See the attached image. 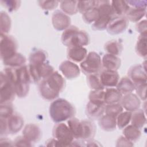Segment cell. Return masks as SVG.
Here are the masks:
<instances>
[{
	"label": "cell",
	"mask_w": 147,
	"mask_h": 147,
	"mask_svg": "<svg viewBox=\"0 0 147 147\" xmlns=\"http://www.w3.org/2000/svg\"><path fill=\"white\" fill-rule=\"evenodd\" d=\"M48 55L45 51L42 49L33 51L29 57V64L36 65L47 62Z\"/></svg>",
	"instance_id": "30"
},
{
	"label": "cell",
	"mask_w": 147,
	"mask_h": 147,
	"mask_svg": "<svg viewBox=\"0 0 147 147\" xmlns=\"http://www.w3.org/2000/svg\"><path fill=\"white\" fill-rule=\"evenodd\" d=\"M52 23L56 30L62 31L71 26V19L67 14L57 10L52 14Z\"/></svg>",
	"instance_id": "11"
},
{
	"label": "cell",
	"mask_w": 147,
	"mask_h": 147,
	"mask_svg": "<svg viewBox=\"0 0 147 147\" xmlns=\"http://www.w3.org/2000/svg\"><path fill=\"white\" fill-rule=\"evenodd\" d=\"M117 146H133V142L127 139L123 136H120L117 141L116 144Z\"/></svg>",
	"instance_id": "51"
},
{
	"label": "cell",
	"mask_w": 147,
	"mask_h": 147,
	"mask_svg": "<svg viewBox=\"0 0 147 147\" xmlns=\"http://www.w3.org/2000/svg\"><path fill=\"white\" fill-rule=\"evenodd\" d=\"M67 55L68 60L81 63L86 58L87 51L84 47H73L68 48Z\"/></svg>",
	"instance_id": "21"
},
{
	"label": "cell",
	"mask_w": 147,
	"mask_h": 147,
	"mask_svg": "<svg viewBox=\"0 0 147 147\" xmlns=\"http://www.w3.org/2000/svg\"><path fill=\"white\" fill-rule=\"evenodd\" d=\"M87 144L86 145L88 146H100V144H99L98 143V142H97L96 141L94 140L93 139H91L89 140L86 141Z\"/></svg>",
	"instance_id": "55"
},
{
	"label": "cell",
	"mask_w": 147,
	"mask_h": 147,
	"mask_svg": "<svg viewBox=\"0 0 147 147\" xmlns=\"http://www.w3.org/2000/svg\"><path fill=\"white\" fill-rule=\"evenodd\" d=\"M129 21L125 16H114L109 21L106 30L110 34H119L127 28Z\"/></svg>",
	"instance_id": "10"
},
{
	"label": "cell",
	"mask_w": 147,
	"mask_h": 147,
	"mask_svg": "<svg viewBox=\"0 0 147 147\" xmlns=\"http://www.w3.org/2000/svg\"><path fill=\"white\" fill-rule=\"evenodd\" d=\"M99 76L104 88L116 87L119 80V75L118 72L114 70L104 69L101 71Z\"/></svg>",
	"instance_id": "13"
},
{
	"label": "cell",
	"mask_w": 147,
	"mask_h": 147,
	"mask_svg": "<svg viewBox=\"0 0 147 147\" xmlns=\"http://www.w3.org/2000/svg\"><path fill=\"white\" fill-rule=\"evenodd\" d=\"M48 86L55 92L60 94L63 91L65 82L63 76L57 71H54L48 78L44 79Z\"/></svg>",
	"instance_id": "16"
},
{
	"label": "cell",
	"mask_w": 147,
	"mask_h": 147,
	"mask_svg": "<svg viewBox=\"0 0 147 147\" xmlns=\"http://www.w3.org/2000/svg\"><path fill=\"white\" fill-rule=\"evenodd\" d=\"M0 55L2 61L5 60L17 53L18 44L12 36L1 35Z\"/></svg>",
	"instance_id": "8"
},
{
	"label": "cell",
	"mask_w": 147,
	"mask_h": 147,
	"mask_svg": "<svg viewBox=\"0 0 147 147\" xmlns=\"http://www.w3.org/2000/svg\"><path fill=\"white\" fill-rule=\"evenodd\" d=\"M131 125L134 126L141 129L142 128L146 122L145 113L143 110L138 109L134 111L131 115Z\"/></svg>",
	"instance_id": "33"
},
{
	"label": "cell",
	"mask_w": 147,
	"mask_h": 147,
	"mask_svg": "<svg viewBox=\"0 0 147 147\" xmlns=\"http://www.w3.org/2000/svg\"><path fill=\"white\" fill-rule=\"evenodd\" d=\"M116 87L122 95L131 93L136 90L135 84L127 76L122 78L119 80Z\"/></svg>",
	"instance_id": "25"
},
{
	"label": "cell",
	"mask_w": 147,
	"mask_h": 147,
	"mask_svg": "<svg viewBox=\"0 0 147 147\" xmlns=\"http://www.w3.org/2000/svg\"><path fill=\"white\" fill-rule=\"evenodd\" d=\"M1 3L9 12H13L19 9L21 5V1L17 0H1Z\"/></svg>",
	"instance_id": "44"
},
{
	"label": "cell",
	"mask_w": 147,
	"mask_h": 147,
	"mask_svg": "<svg viewBox=\"0 0 147 147\" xmlns=\"http://www.w3.org/2000/svg\"><path fill=\"white\" fill-rule=\"evenodd\" d=\"M122 96V94L117 88H106L105 91V103L106 105L118 103Z\"/></svg>",
	"instance_id": "27"
},
{
	"label": "cell",
	"mask_w": 147,
	"mask_h": 147,
	"mask_svg": "<svg viewBox=\"0 0 147 147\" xmlns=\"http://www.w3.org/2000/svg\"><path fill=\"white\" fill-rule=\"evenodd\" d=\"M146 83L141 84L136 86V90L137 91L138 97L143 100H145L146 98Z\"/></svg>",
	"instance_id": "48"
},
{
	"label": "cell",
	"mask_w": 147,
	"mask_h": 147,
	"mask_svg": "<svg viewBox=\"0 0 147 147\" xmlns=\"http://www.w3.org/2000/svg\"><path fill=\"white\" fill-rule=\"evenodd\" d=\"M0 124H1V137L5 136L8 134L7 125V119L0 118Z\"/></svg>",
	"instance_id": "52"
},
{
	"label": "cell",
	"mask_w": 147,
	"mask_h": 147,
	"mask_svg": "<svg viewBox=\"0 0 147 147\" xmlns=\"http://www.w3.org/2000/svg\"><path fill=\"white\" fill-rule=\"evenodd\" d=\"M41 131L38 125L29 123L25 125L22 130V136L31 142H36L41 138Z\"/></svg>",
	"instance_id": "19"
},
{
	"label": "cell",
	"mask_w": 147,
	"mask_h": 147,
	"mask_svg": "<svg viewBox=\"0 0 147 147\" xmlns=\"http://www.w3.org/2000/svg\"><path fill=\"white\" fill-rule=\"evenodd\" d=\"M28 68L31 80L35 83H39L48 78L55 71L53 67L47 62L36 65L29 64Z\"/></svg>",
	"instance_id": "6"
},
{
	"label": "cell",
	"mask_w": 147,
	"mask_h": 147,
	"mask_svg": "<svg viewBox=\"0 0 147 147\" xmlns=\"http://www.w3.org/2000/svg\"><path fill=\"white\" fill-rule=\"evenodd\" d=\"M128 78L135 86L146 83L147 76L145 64H136L131 66L127 72Z\"/></svg>",
	"instance_id": "9"
},
{
	"label": "cell",
	"mask_w": 147,
	"mask_h": 147,
	"mask_svg": "<svg viewBox=\"0 0 147 147\" xmlns=\"http://www.w3.org/2000/svg\"><path fill=\"white\" fill-rule=\"evenodd\" d=\"M116 118L115 117L108 114L103 115L98 119V124L100 127L105 131H113L117 127Z\"/></svg>",
	"instance_id": "24"
},
{
	"label": "cell",
	"mask_w": 147,
	"mask_h": 147,
	"mask_svg": "<svg viewBox=\"0 0 147 147\" xmlns=\"http://www.w3.org/2000/svg\"><path fill=\"white\" fill-rule=\"evenodd\" d=\"M123 134L127 139L132 142H135L140 139L141 136V131L140 129H138L133 125H128L123 128Z\"/></svg>",
	"instance_id": "31"
},
{
	"label": "cell",
	"mask_w": 147,
	"mask_h": 147,
	"mask_svg": "<svg viewBox=\"0 0 147 147\" xmlns=\"http://www.w3.org/2000/svg\"><path fill=\"white\" fill-rule=\"evenodd\" d=\"M147 34H140L136 45V52L140 57L146 58L147 55Z\"/></svg>",
	"instance_id": "36"
},
{
	"label": "cell",
	"mask_w": 147,
	"mask_h": 147,
	"mask_svg": "<svg viewBox=\"0 0 147 147\" xmlns=\"http://www.w3.org/2000/svg\"><path fill=\"white\" fill-rule=\"evenodd\" d=\"M132 113L126 111L121 112L116 118L117 126L119 129H122L127 126L131 121Z\"/></svg>",
	"instance_id": "37"
},
{
	"label": "cell",
	"mask_w": 147,
	"mask_h": 147,
	"mask_svg": "<svg viewBox=\"0 0 147 147\" xmlns=\"http://www.w3.org/2000/svg\"><path fill=\"white\" fill-rule=\"evenodd\" d=\"M98 11L99 17L92 24V28L95 30H103L106 29L109 21L115 16L111 10L107 9H103Z\"/></svg>",
	"instance_id": "14"
},
{
	"label": "cell",
	"mask_w": 147,
	"mask_h": 147,
	"mask_svg": "<svg viewBox=\"0 0 147 147\" xmlns=\"http://www.w3.org/2000/svg\"><path fill=\"white\" fill-rule=\"evenodd\" d=\"M129 6L131 7L137 8H146L147 2L146 1H126Z\"/></svg>",
	"instance_id": "50"
},
{
	"label": "cell",
	"mask_w": 147,
	"mask_h": 147,
	"mask_svg": "<svg viewBox=\"0 0 147 147\" xmlns=\"http://www.w3.org/2000/svg\"><path fill=\"white\" fill-rule=\"evenodd\" d=\"M14 113V108L11 104V102L1 104L0 118L7 119Z\"/></svg>",
	"instance_id": "43"
},
{
	"label": "cell",
	"mask_w": 147,
	"mask_h": 147,
	"mask_svg": "<svg viewBox=\"0 0 147 147\" xmlns=\"http://www.w3.org/2000/svg\"><path fill=\"white\" fill-rule=\"evenodd\" d=\"M3 72L13 83L16 95L20 98L26 96L32 81L28 66L24 65L18 68L7 67Z\"/></svg>",
	"instance_id": "1"
},
{
	"label": "cell",
	"mask_w": 147,
	"mask_h": 147,
	"mask_svg": "<svg viewBox=\"0 0 147 147\" xmlns=\"http://www.w3.org/2000/svg\"><path fill=\"white\" fill-rule=\"evenodd\" d=\"M78 1H62L60 2L61 11L68 15H74L78 12L77 8Z\"/></svg>",
	"instance_id": "35"
},
{
	"label": "cell",
	"mask_w": 147,
	"mask_h": 147,
	"mask_svg": "<svg viewBox=\"0 0 147 147\" xmlns=\"http://www.w3.org/2000/svg\"><path fill=\"white\" fill-rule=\"evenodd\" d=\"M87 83L92 90H104V87L101 84L99 76L97 74L88 75L87 76Z\"/></svg>",
	"instance_id": "39"
},
{
	"label": "cell",
	"mask_w": 147,
	"mask_h": 147,
	"mask_svg": "<svg viewBox=\"0 0 147 147\" xmlns=\"http://www.w3.org/2000/svg\"><path fill=\"white\" fill-rule=\"evenodd\" d=\"M96 127L90 120L80 121V129L79 140L87 141L92 139L95 135Z\"/></svg>",
	"instance_id": "17"
},
{
	"label": "cell",
	"mask_w": 147,
	"mask_h": 147,
	"mask_svg": "<svg viewBox=\"0 0 147 147\" xmlns=\"http://www.w3.org/2000/svg\"><path fill=\"white\" fill-rule=\"evenodd\" d=\"M123 107L120 103H116L113 104L106 105L105 113L117 117L121 112L123 111Z\"/></svg>",
	"instance_id": "42"
},
{
	"label": "cell",
	"mask_w": 147,
	"mask_h": 147,
	"mask_svg": "<svg viewBox=\"0 0 147 147\" xmlns=\"http://www.w3.org/2000/svg\"><path fill=\"white\" fill-rule=\"evenodd\" d=\"M105 49L107 53L115 56L119 55L123 49L122 42L119 40H112L105 44Z\"/></svg>",
	"instance_id": "32"
},
{
	"label": "cell",
	"mask_w": 147,
	"mask_h": 147,
	"mask_svg": "<svg viewBox=\"0 0 147 147\" xmlns=\"http://www.w3.org/2000/svg\"><path fill=\"white\" fill-rule=\"evenodd\" d=\"M16 95L13 83L3 71L0 73V103H11Z\"/></svg>",
	"instance_id": "5"
},
{
	"label": "cell",
	"mask_w": 147,
	"mask_h": 147,
	"mask_svg": "<svg viewBox=\"0 0 147 147\" xmlns=\"http://www.w3.org/2000/svg\"><path fill=\"white\" fill-rule=\"evenodd\" d=\"M52 135L53 138L56 139L62 146H71L74 141V137L69 127L62 122L56 123L53 126Z\"/></svg>",
	"instance_id": "7"
},
{
	"label": "cell",
	"mask_w": 147,
	"mask_h": 147,
	"mask_svg": "<svg viewBox=\"0 0 147 147\" xmlns=\"http://www.w3.org/2000/svg\"><path fill=\"white\" fill-rule=\"evenodd\" d=\"M67 124L74 137V138L79 140L80 121L79 119L74 117L68 120Z\"/></svg>",
	"instance_id": "40"
},
{
	"label": "cell",
	"mask_w": 147,
	"mask_h": 147,
	"mask_svg": "<svg viewBox=\"0 0 147 147\" xmlns=\"http://www.w3.org/2000/svg\"><path fill=\"white\" fill-rule=\"evenodd\" d=\"M59 1H38L39 6L44 10H52L57 7Z\"/></svg>",
	"instance_id": "46"
},
{
	"label": "cell",
	"mask_w": 147,
	"mask_h": 147,
	"mask_svg": "<svg viewBox=\"0 0 147 147\" xmlns=\"http://www.w3.org/2000/svg\"><path fill=\"white\" fill-rule=\"evenodd\" d=\"M24 121L21 115L14 113L7 119L8 134H15L19 132L23 127Z\"/></svg>",
	"instance_id": "18"
},
{
	"label": "cell",
	"mask_w": 147,
	"mask_h": 147,
	"mask_svg": "<svg viewBox=\"0 0 147 147\" xmlns=\"http://www.w3.org/2000/svg\"><path fill=\"white\" fill-rule=\"evenodd\" d=\"M11 21L9 16L5 11L0 13V32L1 35H6L10 32Z\"/></svg>",
	"instance_id": "34"
},
{
	"label": "cell",
	"mask_w": 147,
	"mask_h": 147,
	"mask_svg": "<svg viewBox=\"0 0 147 147\" xmlns=\"http://www.w3.org/2000/svg\"><path fill=\"white\" fill-rule=\"evenodd\" d=\"M61 41L68 48L84 47L90 43V37L85 30H80L76 26L71 25L64 30Z\"/></svg>",
	"instance_id": "3"
},
{
	"label": "cell",
	"mask_w": 147,
	"mask_h": 147,
	"mask_svg": "<svg viewBox=\"0 0 147 147\" xmlns=\"http://www.w3.org/2000/svg\"><path fill=\"white\" fill-rule=\"evenodd\" d=\"M26 59L25 57L20 53L17 52L11 57L3 60V63L5 65L12 67V68H18L25 65Z\"/></svg>",
	"instance_id": "26"
},
{
	"label": "cell",
	"mask_w": 147,
	"mask_h": 147,
	"mask_svg": "<svg viewBox=\"0 0 147 147\" xmlns=\"http://www.w3.org/2000/svg\"><path fill=\"white\" fill-rule=\"evenodd\" d=\"M119 102L123 109L131 113L138 110L141 105L140 98L132 92L122 96Z\"/></svg>",
	"instance_id": "15"
},
{
	"label": "cell",
	"mask_w": 147,
	"mask_h": 147,
	"mask_svg": "<svg viewBox=\"0 0 147 147\" xmlns=\"http://www.w3.org/2000/svg\"><path fill=\"white\" fill-rule=\"evenodd\" d=\"M121 60L117 56L106 53L102 59V65L105 69L117 71L121 67Z\"/></svg>",
	"instance_id": "22"
},
{
	"label": "cell",
	"mask_w": 147,
	"mask_h": 147,
	"mask_svg": "<svg viewBox=\"0 0 147 147\" xmlns=\"http://www.w3.org/2000/svg\"><path fill=\"white\" fill-rule=\"evenodd\" d=\"M99 17V13L98 9L94 7L82 14V18L87 24L95 22Z\"/></svg>",
	"instance_id": "41"
},
{
	"label": "cell",
	"mask_w": 147,
	"mask_h": 147,
	"mask_svg": "<svg viewBox=\"0 0 147 147\" xmlns=\"http://www.w3.org/2000/svg\"><path fill=\"white\" fill-rule=\"evenodd\" d=\"M94 7V1H79L77 3L78 10L82 14Z\"/></svg>",
	"instance_id": "45"
},
{
	"label": "cell",
	"mask_w": 147,
	"mask_h": 147,
	"mask_svg": "<svg viewBox=\"0 0 147 147\" xmlns=\"http://www.w3.org/2000/svg\"><path fill=\"white\" fill-rule=\"evenodd\" d=\"M14 146H32V142L28 141L23 136L17 137L14 141Z\"/></svg>",
	"instance_id": "47"
},
{
	"label": "cell",
	"mask_w": 147,
	"mask_h": 147,
	"mask_svg": "<svg viewBox=\"0 0 147 147\" xmlns=\"http://www.w3.org/2000/svg\"><path fill=\"white\" fill-rule=\"evenodd\" d=\"M102 67L100 56L94 51L87 53L86 58L80 64L82 71L86 75L97 74L100 71Z\"/></svg>",
	"instance_id": "4"
},
{
	"label": "cell",
	"mask_w": 147,
	"mask_h": 147,
	"mask_svg": "<svg viewBox=\"0 0 147 147\" xmlns=\"http://www.w3.org/2000/svg\"><path fill=\"white\" fill-rule=\"evenodd\" d=\"M49 112L52 120L55 123H60L74 117L76 114V110L68 100L58 98L51 103Z\"/></svg>",
	"instance_id": "2"
},
{
	"label": "cell",
	"mask_w": 147,
	"mask_h": 147,
	"mask_svg": "<svg viewBox=\"0 0 147 147\" xmlns=\"http://www.w3.org/2000/svg\"><path fill=\"white\" fill-rule=\"evenodd\" d=\"M59 70L63 75L68 79H73L80 75V69L79 67L70 60H65L59 65Z\"/></svg>",
	"instance_id": "12"
},
{
	"label": "cell",
	"mask_w": 147,
	"mask_h": 147,
	"mask_svg": "<svg viewBox=\"0 0 147 147\" xmlns=\"http://www.w3.org/2000/svg\"><path fill=\"white\" fill-rule=\"evenodd\" d=\"M89 102L95 104H105V91L103 90H92L88 95Z\"/></svg>",
	"instance_id": "38"
},
{
	"label": "cell",
	"mask_w": 147,
	"mask_h": 147,
	"mask_svg": "<svg viewBox=\"0 0 147 147\" xmlns=\"http://www.w3.org/2000/svg\"><path fill=\"white\" fill-rule=\"evenodd\" d=\"M110 3L115 16H125L130 9V6L125 1H112L110 2Z\"/></svg>",
	"instance_id": "28"
},
{
	"label": "cell",
	"mask_w": 147,
	"mask_h": 147,
	"mask_svg": "<svg viewBox=\"0 0 147 147\" xmlns=\"http://www.w3.org/2000/svg\"><path fill=\"white\" fill-rule=\"evenodd\" d=\"M146 13V8L130 7L125 17L127 20L131 22H138L144 18Z\"/></svg>",
	"instance_id": "29"
},
{
	"label": "cell",
	"mask_w": 147,
	"mask_h": 147,
	"mask_svg": "<svg viewBox=\"0 0 147 147\" xmlns=\"http://www.w3.org/2000/svg\"><path fill=\"white\" fill-rule=\"evenodd\" d=\"M136 29L140 34H147L146 20L145 19L137 22L136 24Z\"/></svg>",
	"instance_id": "49"
},
{
	"label": "cell",
	"mask_w": 147,
	"mask_h": 147,
	"mask_svg": "<svg viewBox=\"0 0 147 147\" xmlns=\"http://www.w3.org/2000/svg\"><path fill=\"white\" fill-rule=\"evenodd\" d=\"M38 91L41 96L45 100L52 101L55 100L59 96V93L53 91L47 84L45 80L39 83Z\"/></svg>",
	"instance_id": "23"
},
{
	"label": "cell",
	"mask_w": 147,
	"mask_h": 147,
	"mask_svg": "<svg viewBox=\"0 0 147 147\" xmlns=\"http://www.w3.org/2000/svg\"><path fill=\"white\" fill-rule=\"evenodd\" d=\"M106 104H95L88 102L86 107V114L91 120L99 119L105 112Z\"/></svg>",
	"instance_id": "20"
},
{
	"label": "cell",
	"mask_w": 147,
	"mask_h": 147,
	"mask_svg": "<svg viewBox=\"0 0 147 147\" xmlns=\"http://www.w3.org/2000/svg\"><path fill=\"white\" fill-rule=\"evenodd\" d=\"M0 144L3 146H14V142L8 139L7 137H1Z\"/></svg>",
	"instance_id": "54"
},
{
	"label": "cell",
	"mask_w": 147,
	"mask_h": 147,
	"mask_svg": "<svg viewBox=\"0 0 147 147\" xmlns=\"http://www.w3.org/2000/svg\"><path fill=\"white\" fill-rule=\"evenodd\" d=\"M45 145L48 146H61V144L55 138H51L45 142Z\"/></svg>",
	"instance_id": "53"
}]
</instances>
